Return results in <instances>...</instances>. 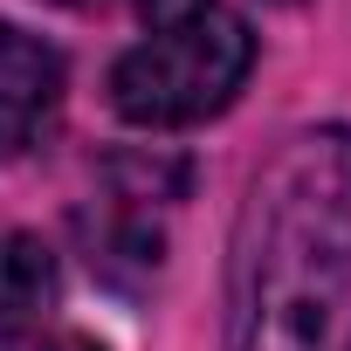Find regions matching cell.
<instances>
[{
	"label": "cell",
	"instance_id": "cell-1",
	"mask_svg": "<svg viewBox=\"0 0 351 351\" xmlns=\"http://www.w3.org/2000/svg\"><path fill=\"white\" fill-rule=\"evenodd\" d=\"M351 296V124L276 145L234 221L228 351H324Z\"/></svg>",
	"mask_w": 351,
	"mask_h": 351
},
{
	"label": "cell",
	"instance_id": "cell-2",
	"mask_svg": "<svg viewBox=\"0 0 351 351\" xmlns=\"http://www.w3.org/2000/svg\"><path fill=\"white\" fill-rule=\"evenodd\" d=\"M145 35L110 62V110L145 131H180L234 104L255 35L228 0H138Z\"/></svg>",
	"mask_w": 351,
	"mask_h": 351
},
{
	"label": "cell",
	"instance_id": "cell-3",
	"mask_svg": "<svg viewBox=\"0 0 351 351\" xmlns=\"http://www.w3.org/2000/svg\"><path fill=\"white\" fill-rule=\"evenodd\" d=\"M56 110H62V56L42 35L0 21V158L42 145Z\"/></svg>",
	"mask_w": 351,
	"mask_h": 351
},
{
	"label": "cell",
	"instance_id": "cell-4",
	"mask_svg": "<svg viewBox=\"0 0 351 351\" xmlns=\"http://www.w3.org/2000/svg\"><path fill=\"white\" fill-rule=\"evenodd\" d=\"M56 303V255L42 234L0 228V337H21Z\"/></svg>",
	"mask_w": 351,
	"mask_h": 351
},
{
	"label": "cell",
	"instance_id": "cell-5",
	"mask_svg": "<svg viewBox=\"0 0 351 351\" xmlns=\"http://www.w3.org/2000/svg\"><path fill=\"white\" fill-rule=\"evenodd\" d=\"M14 351H104V344H97V337H83V330H49V337L14 344Z\"/></svg>",
	"mask_w": 351,
	"mask_h": 351
}]
</instances>
